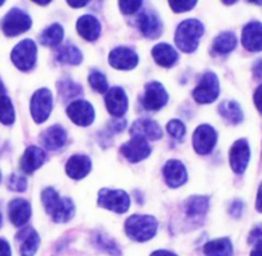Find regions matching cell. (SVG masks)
Returning a JSON list of instances; mask_svg holds the SVG:
<instances>
[{"label":"cell","mask_w":262,"mask_h":256,"mask_svg":"<svg viewBox=\"0 0 262 256\" xmlns=\"http://www.w3.org/2000/svg\"><path fill=\"white\" fill-rule=\"evenodd\" d=\"M217 141V133L211 125L202 124L196 128L193 133V147L200 155H207L215 147Z\"/></svg>","instance_id":"obj_10"},{"label":"cell","mask_w":262,"mask_h":256,"mask_svg":"<svg viewBox=\"0 0 262 256\" xmlns=\"http://www.w3.org/2000/svg\"><path fill=\"white\" fill-rule=\"evenodd\" d=\"M138 28L148 38H158L163 31V23L155 12L145 10L138 15Z\"/></svg>","instance_id":"obj_16"},{"label":"cell","mask_w":262,"mask_h":256,"mask_svg":"<svg viewBox=\"0 0 262 256\" xmlns=\"http://www.w3.org/2000/svg\"><path fill=\"white\" fill-rule=\"evenodd\" d=\"M242 211H243V202L239 201V200H237V201L233 202L232 206H230V209H229L230 215H233V217H235V218H239L241 214H242Z\"/></svg>","instance_id":"obj_42"},{"label":"cell","mask_w":262,"mask_h":256,"mask_svg":"<svg viewBox=\"0 0 262 256\" xmlns=\"http://www.w3.org/2000/svg\"><path fill=\"white\" fill-rule=\"evenodd\" d=\"M262 241V225H257L256 228H253L252 232L250 233V238H248V242L250 243H257Z\"/></svg>","instance_id":"obj_41"},{"label":"cell","mask_w":262,"mask_h":256,"mask_svg":"<svg viewBox=\"0 0 262 256\" xmlns=\"http://www.w3.org/2000/svg\"><path fill=\"white\" fill-rule=\"evenodd\" d=\"M151 256H177L176 253L170 252V251H166V250H158L155 252L151 253Z\"/></svg>","instance_id":"obj_49"},{"label":"cell","mask_w":262,"mask_h":256,"mask_svg":"<svg viewBox=\"0 0 262 256\" xmlns=\"http://www.w3.org/2000/svg\"><path fill=\"white\" fill-rule=\"evenodd\" d=\"M204 253L206 256H232L233 245L229 238H219L210 241L204 247Z\"/></svg>","instance_id":"obj_27"},{"label":"cell","mask_w":262,"mask_h":256,"mask_svg":"<svg viewBox=\"0 0 262 256\" xmlns=\"http://www.w3.org/2000/svg\"><path fill=\"white\" fill-rule=\"evenodd\" d=\"M166 130H168L169 135L173 136L176 140H183L184 135H186V125L178 119H173L168 123L166 125Z\"/></svg>","instance_id":"obj_36"},{"label":"cell","mask_w":262,"mask_h":256,"mask_svg":"<svg viewBox=\"0 0 262 256\" xmlns=\"http://www.w3.org/2000/svg\"><path fill=\"white\" fill-rule=\"evenodd\" d=\"M219 113L232 124H238L243 120V112L239 104L232 100H225L219 105Z\"/></svg>","instance_id":"obj_28"},{"label":"cell","mask_w":262,"mask_h":256,"mask_svg":"<svg viewBox=\"0 0 262 256\" xmlns=\"http://www.w3.org/2000/svg\"><path fill=\"white\" fill-rule=\"evenodd\" d=\"M3 92H4V87H3L2 82H0V96H2V94H3Z\"/></svg>","instance_id":"obj_51"},{"label":"cell","mask_w":262,"mask_h":256,"mask_svg":"<svg viewBox=\"0 0 262 256\" xmlns=\"http://www.w3.org/2000/svg\"><path fill=\"white\" fill-rule=\"evenodd\" d=\"M14 108H13L12 101L8 96L2 95L0 96V122L3 124H13L14 122Z\"/></svg>","instance_id":"obj_34"},{"label":"cell","mask_w":262,"mask_h":256,"mask_svg":"<svg viewBox=\"0 0 262 256\" xmlns=\"http://www.w3.org/2000/svg\"><path fill=\"white\" fill-rule=\"evenodd\" d=\"M168 92L165 91L160 82H148L145 86V94H143L141 102L143 108L147 110H159L168 102Z\"/></svg>","instance_id":"obj_9"},{"label":"cell","mask_w":262,"mask_h":256,"mask_svg":"<svg viewBox=\"0 0 262 256\" xmlns=\"http://www.w3.org/2000/svg\"><path fill=\"white\" fill-rule=\"evenodd\" d=\"M64 31L59 23L49 26L40 36V42L45 46H56L63 40Z\"/></svg>","instance_id":"obj_32"},{"label":"cell","mask_w":262,"mask_h":256,"mask_svg":"<svg viewBox=\"0 0 262 256\" xmlns=\"http://www.w3.org/2000/svg\"><path fill=\"white\" fill-rule=\"evenodd\" d=\"M109 63L117 69H133L138 63V55L129 48L125 46H119L114 50L110 51L109 54Z\"/></svg>","instance_id":"obj_14"},{"label":"cell","mask_w":262,"mask_h":256,"mask_svg":"<svg viewBox=\"0 0 262 256\" xmlns=\"http://www.w3.org/2000/svg\"><path fill=\"white\" fill-rule=\"evenodd\" d=\"M8 187L13 191L23 192L27 188V181L23 176H18V174H12L8 179Z\"/></svg>","instance_id":"obj_38"},{"label":"cell","mask_w":262,"mask_h":256,"mask_svg":"<svg viewBox=\"0 0 262 256\" xmlns=\"http://www.w3.org/2000/svg\"><path fill=\"white\" fill-rule=\"evenodd\" d=\"M242 44L248 51L262 50V23L253 20L245 26L242 32Z\"/></svg>","instance_id":"obj_19"},{"label":"cell","mask_w":262,"mask_h":256,"mask_svg":"<svg viewBox=\"0 0 262 256\" xmlns=\"http://www.w3.org/2000/svg\"><path fill=\"white\" fill-rule=\"evenodd\" d=\"M132 136H140L145 140H160L163 137V130L158 122L152 119H138L133 122L129 130Z\"/></svg>","instance_id":"obj_18"},{"label":"cell","mask_w":262,"mask_h":256,"mask_svg":"<svg viewBox=\"0 0 262 256\" xmlns=\"http://www.w3.org/2000/svg\"><path fill=\"white\" fill-rule=\"evenodd\" d=\"M83 59L81 50L76 48L74 45H64L56 53V60L64 64H72V66H77Z\"/></svg>","instance_id":"obj_31"},{"label":"cell","mask_w":262,"mask_h":256,"mask_svg":"<svg viewBox=\"0 0 262 256\" xmlns=\"http://www.w3.org/2000/svg\"><path fill=\"white\" fill-rule=\"evenodd\" d=\"M77 31L87 41H95L99 38L101 26L99 19L91 14H84L77 22Z\"/></svg>","instance_id":"obj_24"},{"label":"cell","mask_w":262,"mask_h":256,"mask_svg":"<svg viewBox=\"0 0 262 256\" xmlns=\"http://www.w3.org/2000/svg\"><path fill=\"white\" fill-rule=\"evenodd\" d=\"M184 207L189 218L204 217L209 209V199L205 196H192L187 200Z\"/></svg>","instance_id":"obj_30"},{"label":"cell","mask_w":262,"mask_h":256,"mask_svg":"<svg viewBox=\"0 0 262 256\" xmlns=\"http://www.w3.org/2000/svg\"><path fill=\"white\" fill-rule=\"evenodd\" d=\"M196 2H170L169 5H170L171 9L176 13H184L191 10L192 8H194L196 5Z\"/></svg>","instance_id":"obj_39"},{"label":"cell","mask_w":262,"mask_h":256,"mask_svg":"<svg viewBox=\"0 0 262 256\" xmlns=\"http://www.w3.org/2000/svg\"><path fill=\"white\" fill-rule=\"evenodd\" d=\"M91 170V159L86 155H73L67 161L66 172L71 178L82 179Z\"/></svg>","instance_id":"obj_23"},{"label":"cell","mask_w":262,"mask_h":256,"mask_svg":"<svg viewBox=\"0 0 262 256\" xmlns=\"http://www.w3.org/2000/svg\"><path fill=\"white\" fill-rule=\"evenodd\" d=\"M255 245L256 246L252 250V252H251V256H262V241L255 243Z\"/></svg>","instance_id":"obj_48"},{"label":"cell","mask_w":262,"mask_h":256,"mask_svg":"<svg viewBox=\"0 0 262 256\" xmlns=\"http://www.w3.org/2000/svg\"><path fill=\"white\" fill-rule=\"evenodd\" d=\"M32 20L27 13L18 8H13L3 19L2 28L7 36H17L30 30Z\"/></svg>","instance_id":"obj_6"},{"label":"cell","mask_w":262,"mask_h":256,"mask_svg":"<svg viewBox=\"0 0 262 256\" xmlns=\"http://www.w3.org/2000/svg\"><path fill=\"white\" fill-rule=\"evenodd\" d=\"M31 114L36 123L45 122L53 108V96L48 89H40L31 99Z\"/></svg>","instance_id":"obj_8"},{"label":"cell","mask_w":262,"mask_h":256,"mask_svg":"<svg viewBox=\"0 0 262 256\" xmlns=\"http://www.w3.org/2000/svg\"><path fill=\"white\" fill-rule=\"evenodd\" d=\"M45 158L46 155L42 148L37 147V146H28L20 159V168L26 174L33 173L36 169L42 165Z\"/></svg>","instance_id":"obj_22"},{"label":"cell","mask_w":262,"mask_h":256,"mask_svg":"<svg viewBox=\"0 0 262 256\" xmlns=\"http://www.w3.org/2000/svg\"><path fill=\"white\" fill-rule=\"evenodd\" d=\"M204 35V25L197 19H186L178 26L176 32V44L184 53H193L200 38Z\"/></svg>","instance_id":"obj_2"},{"label":"cell","mask_w":262,"mask_h":256,"mask_svg":"<svg viewBox=\"0 0 262 256\" xmlns=\"http://www.w3.org/2000/svg\"><path fill=\"white\" fill-rule=\"evenodd\" d=\"M41 142L48 150H58L67 142V132L61 125L55 124L49 127L41 136Z\"/></svg>","instance_id":"obj_25"},{"label":"cell","mask_w":262,"mask_h":256,"mask_svg":"<svg viewBox=\"0 0 262 256\" xmlns=\"http://www.w3.org/2000/svg\"><path fill=\"white\" fill-rule=\"evenodd\" d=\"M253 99H255L256 108H257L258 112L262 114V84H260V86H258V89L256 90L255 97H253Z\"/></svg>","instance_id":"obj_44"},{"label":"cell","mask_w":262,"mask_h":256,"mask_svg":"<svg viewBox=\"0 0 262 256\" xmlns=\"http://www.w3.org/2000/svg\"><path fill=\"white\" fill-rule=\"evenodd\" d=\"M96 243L99 247H101L102 250L106 251L107 253H112V255L118 256L119 255V250H118V246L113 242L110 238H107L106 236H102V234H97L96 237Z\"/></svg>","instance_id":"obj_37"},{"label":"cell","mask_w":262,"mask_h":256,"mask_svg":"<svg viewBox=\"0 0 262 256\" xmlns=\"http://www.w3.org/2000/svg\"><path fill=\"white\" fill-rule=\"evenodd\" d=\"M250 158L251 150L247 140L241 138V140L235 141V142L233 143L232 148H230L229 154L230 166H232L233 170L237 174L245 173L246 168H247L248 163H250Z\"/></svg>","instance_id":"obj_12"},{"label":"cell","mask_w":262,"mask_h":256,"mask_svg":"<svg viewBox=\"0 0 262 256\" xmlns=\"http://www.w3.org/2000/svg\"><path fill=\"white\" fill-rule=\"evenodd\" d=\"M0 223H2V215H0Z\"/></svg>","instance_id":"obj_54"},{"label":"cell","mask_w":262,"mask_h":256,"mask_svg":"<svg viewBox=\"0 0 262 256\" xmlns=\"http://www.w3.org/2000/svg\"><path fill=\"white\" fill-rule=\"evenodd\" d=\"M253 73H255V76L257 77V78L262 79V60H258L257 63L255 64V67H253Z\"/></svg>","instance_id":"obj_47"},{"label":"cell","mask_w":262,"mask_h":256,"mask_svg":"<svg viewBox=\"0 0 262 256\" xmlns=\"http://www.w3.org/2000/svg\"><path fill=\"white\" fill-rule=\"evenodd\" d=\"M0 181H2V173H0Z\"/></svg>","instance_id":"obj_53"},{"label":"cell","mask_w":262,"mask_h":256,"mask_svg":"<svg viewBox=\"0 0 262 256\" xmlns=\"http://www.w3.org/2000/svg\"><path fill=\"white\" fill-rule=\"evenodd\" d=\"M41 201L46 212L56 223H66L74 215V204L69 197H60L54 188L49 187L41 194Z\"/></svg>","instance_id":"obj_1"},{"label":"cell","mask_w":262,"mask_h":256,"mask_svg":"<svg viewBox=\"0 0 262 256\" xmlns=\"http://www.w3.org/2000/svg\"><path fill=\"white\" fill-rule=\"evenodd\" d=\"M220 84L216 74L212 72H207L204 74L202 79L200 81L199 86L193 90V97L200 104H210L215 101L219 96Z\"/></svg>","instance_id":"obj_7"},{"label":"cell","mask_w":262,"mask_h":256,"mask_svg":"<svg viewBox=\"0 0 262 256\" xmlns=\"http://www.w3.org/2000/svg\"><path fill=\"white\" fill-rule=\"evenodd\" d=\"M125 124H127L125 119H118V120H114V122H112L110 127L114 128L115 132H120V131L124 130Z\"/></svg>","instance_id":"obj_45"},{"label":"cell","mask_w":262,"mask_h":256,"mask_svg":"<svg viewBox=\"0 0 262 256\" xmlns=\"http://www.w3.org/2000/svg\"><path fill=\"white\" fill-rule=\"evenodd\" d=\"M9 219L15 227H23L30 220L31 205L30 202L23 199H15L9 202L8 206Z\"/></svg>","instance_id":"obj_21"},{"label":"cell","mask_w":262,"mask_h":256,"mask_svg":"<svg viewBox=\"0 0 262 256\" xmlns=\"http://www.w3.org/2000/svg\"><path fill=\"white\" fill-rule=\"evenodd\" d=\"M67 114L71 118L72 122L82 125V127L90 125L95 119L94 106L84 100H77V101L71 102L67 108Z\"/></svg>","instance_id":"obj_13"},{"label":"cell","mask_w":262,"mask_h":256,"mask_svg":"<svg viewBox=\"0 0 262 256\" xmlns=\"http://www.w3.org/2000/svg\"><path fill=\"white\" fill-rule=\"evenodd\" d=\"M164 178L166 183L173 188L181 187L187 182V169L184 164L179 160H169L163 169Z\"/></svg>","instance_id":"obj_20"},{"label":"cell","mask_w":262,"mask_h":256,"mask_svg":"<svg viewBox=\"0 0 262 256\" xmlns=\"http://www.w3.org/2000/svg\"><path fill=\"white\" fill-rule=\"evenodd\" d=\"M3 4H4V2H0V7H2Z\"/></svg>","instance_id":"obj_52"},{"label":"cell","mask_w":262,"mask_h":256,"mask_svg":"<svg viewBox=\"0 0 262 256\" xmlns=\"http://www.w3.org/2000/svg\"><path fill=\"white\" fill-rule=\"evenodd\" d=\"M120 153L130 163H138L150 155L151 147L147 140L140 136H132V138L120 147Z\"/></svg>","instance_id":"obj_11"},{"label":"cell","mask_w":262,"mask_h":256,"mask_svg":"<svg viewBox=\"0 0 262 256\" xmlns=\"http://www.w3.org/2000/svg\"><path fill=\"white\" fill-rule=\"evenodd\" d=\"M256 209L260 212H262V183L260 184V187H258L257 200H256Z\"/></svg>","instance_id":"obj_46"},{"label":"cell","mask_w":262,"mask_h":256,"mask_svg":"<svg viewBox=\"0 0 262 256\" xmlns=\"http://www.w3.org/2000/svg\"><path fill=\"white\" fill-rule=\"evenodd\" d=\"M237 46V37L233 32H223L216 36L212 44V50L216 54H229Z\"/></svg>","instance_id":"obj_29"},{"label":"cell","mask_w":262,"mask_h":256,"mask_svg":"<svg viewBox=\"0 0 262 256\" xmlns=\"http://www.w3.org/2000/svg\"><path fill=\"white\" fill-rule=\"evenodd\" d=\"M12 61L20 71H30L36 63L37 58V48L32 40L27 38L14 46L12 51Z\"/></svg>","instance_id":"obj_5"},{"label":"cell","mask_w":262,"mask_h":256,"mask_svg":"<svg viewBox=\"0 0 262 256\" xmlns=\"http://www.w3.org/2000/svg\"><path fill=\"white\" fill-rule=\"evenodd\" d=\"M0 256H12L9 243L5 240H2V238H0Z\"/></svg>","instance_id":"obj_43"},{"label":"cell","mask_w":262,"mask_h":256,"mask_svg":"<svg viewBox=\"0 0 262 256\" xmlns=\"http://www.w3.org/2000/svg\"><path fill=\"white\" fill-rule=\"evenodd\" d=\"M97 204L105 209L112 210L118 214H123L129 209L130 199L127 192L123 191V189L102 188L99 192Z\"/></svg>","instance_id":"obj_4"},{"label":"cell","mask_w":262,"mask_h":256,"mask_svg":"<svg viewBox=\"0 0 262 256\" xmlns=\"http://www.w3.org/2000/svg\"><path fill=\"white\" fill-rule=\"evenodd\" d=\"M142 7V2H120L119 8L124 14H133Z\"/></svg>","instance_id":"obj_40"},{"label":"cell","mask_w":262,"mask_h":256,"mask_svg":"<svg viewBox=\"0 0 262 256\" xmlns=\"http://www.w3.org/2000/svg\"><path fill=\"white\" fill-rule=\"evenodd\" d=\"M68 4L73 8H81V7H84V5H87V2L86 0H83V2H68Z\"/></svg>","instance_id":"obj_50"},{"label":"cell","mask_w":262,"mask_h":256,"mask_svg":"<svg viewBox=\"0 0 262 256\" xmlns=\"http://www.w3.org/2000/svg\"><path fill=\"white\" fill-rule=\"evenodd\" d=\"M89 82H90V84L92 86V89H94L95 91L100 92V94H104V92H106L107 87H109L106 77L104 76V73H101V72H99V71H92L91 73H90Z\"/></svg>","instance_id":"obj_35"},{"label":"cell","mask_w":262,"mask_h":256,"mask_svg":"<svg viewBox=\"0 0 262 256\" xmlns=\"http://www.w3.org/2000/svg\"><path fill=\"white\" fill-rule=\"evenodd\" d=\"M20 256H33L40 245V237L32 227H25L15 236Z\"/></svg>","instance_id":"obj_17"},{"label":"cell","mask_w":262,"mask_h":256,"mask_svg":"<svg viewBox=\"0 0 262 256\" xmlns=\"http://www.w3.org/2000/svg\"><path fill=\"white\" fill-rule=\"evenodd\" d=\"M105 102L110 114L122 118L128 109V97L122 87H113L106 92Z\"/></svg>","instance_id":"obj_15"},{"label":"cell","mask_w":262,"mask_h":256,"mask_svg":"<svg viewBox=\"0 0 262 256\" xmlns=\"http://www.w3.org/2000/svg\"><path fill=\"white\" fill-rule=\"evenodd\" d=\"M152 56L158 64L165 68H170L178 60V53L169 44H158L152 49Z\"/></svg>","instance_id":"obj_26"},{"label":"cell","mask_w":262,"mask_h":256,"mask_svg":"<svg viewBox=\"0 0 262 256\" xmlns=\"http://www.w3.org/2000/svg\"><path fill=\"white\" fill-rule=\"evenodd\" d=\"M58 91L59 95L61 96V99L68 100L77 96V95L82 94V87L79 86L78 83L72 81V79L64 78L58 83Z\"/></svg>","instance_id":"obj_33"},{"label":"cell","mask_w":262,"mask_h":256,"mask_svg":"<svg viewBox=\"0 0 262 256\" xmlns=\"http://www.w3.org/2000/svg\"><path fill=\"white\" fill-rule=\"evenodd\" d=\"M158 230V220L151 215H132L125 220L128 237L137 242L151 240Z\"/></svg>","instance_id":"obj_3"}]
</instances>
